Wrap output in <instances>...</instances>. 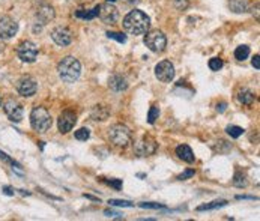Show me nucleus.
<instances>
[{
  "instance_id": "nucleus-23",
  "label": "nucleus",
  "mask_w": 260,
  "mask_h": 221,
  "mask_svg": "<svg viewBox=\"0 0 260 221\" xmlns=\"http://www.w3.org/2000/svg\"><path fill=\"white\" fill-rule=\"evenodd\" d=\"M248 56H250V47H247V45H239V47L235 50V59H236V60L244 62Z\"/></svg>"
},
{
  "instance_id": "nucleus-7",
  "label": "nucleus",
  "mask_w": 260,
  "mask_h": 221,
  "mask_svg": "<svg viewBox=\"0 0 260 221\" xmlns=\"http://www.w3.org/2000/svg\"><path fill=\"white\" fill-rule=\"evenodd\" d=\"M98 17L106 24H114L119 18V11L110 2H107L104 5H98Z\"/></svg>"
},
{
  "instance_id": "nucleus-40",
  "label": "nucleus",
  "mask_w": 260,
  "mask_h": 221,
  "mask_svg": "<svg viewBox=\"0 0 260 221\" xmlns=\"http://www.w3.org/2000/svg\"><path fill=\"white\" fill-rule=\"evenodd\" d=\"M107 2H112V3H113V2H116V0H107Z\"/></svg>"
},
{
  "instance_id": "nucleus-2",
  "label": "nucleus",
  "mask_w": 260,
  "mask_h": 221,
  "mask_svg": "<svg viewBox=\"0 0 260 221\" xmlns=\"http://www.w3.org/2000/svg\"><path fill=\"white\" fill-rule=\"evenodd\" d=\"M57 71H59V75L63 81L74 83L78 80V77L81 74V65L74 56H67L59 62Z\"/></svg>"
},
{
  "instance_id": "nucleus-31",
  "label": "nucleus",
  "mask_w": 260,
  "mask_h": 221,
  "mask_svg": "<svg viewBox=\"0 0 260 221\" xmlns=\"http://www.w3.org/2000/svg\"><path fill=\"white\" fill-rule=\"evenodd\" d=\"M107 37L110 38V39L117 41V42H120V44L126 42V37L123 34H119V32H107Z\"/></svg>"
},
{
  "instance_id": "nucleus-39",
  "label": "nucleus",
  "mask_w": 260,
  "mask_h": 221,
  "mask_svg": "<svg viewBox=\"0 0 260 221\" xmlns=\"http://www.w3.org/2000/svg\"><path fill=\"white\" fill-rule=\"evenodd\" d=\"M225 107H227V104H225V103H221L220 106H217V110H218V111H220V113H221V111L225 110Z\"/></svg>"
},
{
  "instance_id": "nucleus-27",
  "label": "nucleus",
  "mask_w": 260,
  "mask_h": 221,
  "mask_svg": "<svg viewBox=\"0 0 260 221\" xmlns=\"http://www.w3.org/2000/svg\"><path fill=\"white\" fill-rule=\"evenodd\" d=\"M209 68H211V71H220L221 68H223V60L220 59V57H212L211 60H209Z\"/></svg>"
},
{
  "instance_id": "nucleus-17",
  "label": "nucleus",
  "mask_w": 260,
  "mask_h": 221,
  "mask_svg": "<svg viewBox=\"0 0 260 221\" xmlns=\"http://www.w3.org/2000/svg\"><path fill=\"white\" fill-rule=\"evenodd\" d=\"M176 155H178L182 161L189 163V164L194 163V160H196V156H194L191 147L188 146V145H181V146L176 147Z\"/></svg>"
},
{
  "instance_id": "nucleus-13",
  "label": "nucleus",
  "mask_w": 260,
  "mask_h": 221,
  "mask_svg": "<svg viewBox=\"0 0 260 221\" xmlns=\"http://www.w3.org/2000/svg\"><path fill=\"white\" fill-rule=\"evenodd\" d=\"M51 39L60 45V47H67L73 42V34L70 29L67 27H56L53 32H51Z\"/></svg>"
},
{
  "instance_id": "nucleus-9",
  "label": "nucleus",
  "mask_w": 260,
  "mask_h": 221,
  "mask_svg": "<svg viewBox=\"0 0 260 221\" xmlns=\"http://www.w3.org/2000/svg\"><path fill=\"white\" fill-rule=\"evenodd\" d=\"M17 90H18V93H20L21 97H24V98L34 97L38 90L37 80L32 78V77H29V75H27V77H23V78L18 81V84H17Z\"/></svg>"
},
{
  "instance_id": "nucleus-36",
  "label": "nucleus",
  "mask_w": 260,
  "mask_h": 221,
  "mask_svg": "<svg viewBox=\"0 0 260 221\" xmlns=\"http://www.w3.org/2000/svg\"><path fill=\"white\" fill-rule=\"evenodd\" d=\"M106 215H107V217H116V218H122V214H119V212H114V211H110V209H107V211H106Z\"/></svg>"
},
{
  "instance_id": "nucleus-29",
  "label": "nucleus",
  "mask_w": 260,
  "mask_h": 221,
  "mask_svg": "<svg viewBox=\"0 0 260 221\" xmlns=\"http://www.w3.org/2000/svg\"><path fill=\"white\" fill-rule=\"evenodd\" d=\"M139 206L143 208V209H164V211H167V208L164 205H161V203H152V202H143Z\"/></svg>"
},
{
  "instance_id": "nucleus-15",
  "label": "nucleus",
  "mask_w": 260,
  "mask_h": 221,
  "mask_svg": "<svg viewBox=\"0 0 260 221\" xmlns=\"http://www.w3.org/2000/svg\"><path fill=\"white\" fill-rule=\"evenodd\" d=\"M37 18L39 20L41 24H45V23L51 21L54 18V9L50 5H45V3L39 5L37 9Z\"/></svg>"
},
{
  "instance_id": "nucleus-3",
  "label": "nucleus",
  "mask_w": 260,
  "mask_h": 221,
  "mask_svg": "<svg viewBox=\"0 0 260 221\" xmlns=\"http://www.w3.org/2000/svg\"><path fill=\"white\" fill-rule=\"evenodd\" d=\"M51 114L44 107H35L30 113V125L38 133H45L51 128Z\"/></svg>"
},
{
  "instance_id": "nucleus-41",
  "label": "nucleus",
  "mask_w": 260,
  "mask_h": 221,
  "mask_svg": "<svg viewBox=\"0 0 260 221\" xmlns=\"http://www.w3.org/2000/svg\"><path fill=\"white\" fill-rule=\"evenodd\" d=\"M0 106H2V97H0Z\"/></svg>"
},
{
  "instance_id": "nucleus-16",
  "label": "nucleus",
  "mask_w": 260,
  "mask_h": 221,
  "mask_svg": "<svg viewBox=\"0 0 260 221\" xmlns=\"http://www.w3.org/2000/svg\"><path fill=\"white\" fill-rule=\"evenodd\" d=\"M109 86L112 87L114 92H123V90H126L128 89V83H126V80L122 77V75H112L110 77V80H109Z\"/></svg>"
},
{
  "instance_id": "nucleus-26",
  "label": "nucleus",
  "mask_w": 260,
  "mask_h": 221,
  "mask_svg": "<svg viewBox=\"0 0 260 221\" xmlns=\"http://www.w3.org/2000/svg\"><path fill=\"white\" fill-rule=\"evenodd\" d=\"M74 136L77 140H80V142H86V140H89V137H90V131H89L87 128H80L78 131H75Z\"/></svg>"
},
{
  "instance_id": "nucleus-38",
  "label": "nucleus",
  "mask_w": 260,
  "mask_h": 221,
  "mask_svg": "<svg viewBox=\"0 0 260 221\" xmlns=\"http://www.w3.org/2000/svg\"><path fill=\"white\" fill-rule=\"evenodd\" d=\"M3 191H5V194H8V196H14V190H12V188H9V186H5V188H3Z\"/></svg>"
},
{
  "instance_id": "nucleus-25",
  "label": "nucleus",
  "mask_w": 260,
  "mask_h": 221,
  "mask_svg": "<svg viewBox=\"0 0 260 221\" xmlns=\"http://www.w3.org/2000/svg\"><path fill=\"white\" fill-rule=\"evenodd\" d=\"M225 133H227L232 139H238V137H241V136L244 134V128L236 127V125H230V127L225 128Z\"/></svg>"
},
{
  "instance_id": "nucleus-21",
  "label": "nucleus",
  "mask_w": 260,
  "mask_h": 221,
  "mask_svg": "<svg viewBox=\"0 0 260 221\" xmlns=\"http://www.w3.org/2000/svg\"><path fill=\"white\" fill-rule=\"evenodd\" d=\"M227 202L225 200H214V202H209V203H205V205H200L197 206V211L202 212V211H211V209H217V208H221L225 206Z\"/></svg>"
},
{
  "instance_id": "nucleus-22",
  "label": "nucleus",
  "mask_w": 260,
  "mask_h": 221,
  "mask_svg": "<svg viewBox=\"0 0 260 221\" xmlns=\"http://www.w3.org/2000/svg\"><path fill=\"white\" fill-rule=\"evenodd\" d=\"M75 15L78 18H83V20H93L95 17H98V6H95L93 9L90 11H84V9H78L75 12Z\"/></svg>"
},
{
  "instance_id": "nucleus-20",
  "label": "nucleus",
  "mask_w": 260,
  "mask_h": 221,
  "mask_svg": "<svg viewBox=\"0 0 260 221\" xmlns=\"http://www.w3.org/2000/svg\"><path fill=\"white\" fill-rule=\"evenodd\" d=\"M109 114H110V111L107 107H104V106H96L93 110H92V119L93 120H106L107 117H109Z\"/></svg>"
},
{
  "instance_id": "nucleus-35",
  "label": "nucleus",
  "mask_w": 260,
  "mask_h": 221,
  "mask_svg": "<svg viewBox=\"0 0 260 221\" xmlns=\"http://www.w3.org/2000/svg\"><path fill=\"white\" fill-rule=\"evenodd\" d=\"M106 184L110 185L113 188H116V190H120L122 188V181L120 179H110V181H106Z\"/></svg>"
},
{
  "instance_id": "nucleus-19",
  "label": "nucleus",
  "mask_w": 260,
  "mask_h": 221,
  "mask_svg": "<svg viewBox=\"0 0 260 221\" xmlns=\"http://www.w3.org/2000/svg\"><path fill=\"white\" fill-rule=\"evenodd\" d=\"M238 101L244 106H251L256 101V95L250 89H241L238 93Z\"/></svg>"
},
{
  "instance_id": "nucleus-12",
  "label": "nucleus",
  "mask_w": 260,
  "mask_h": 221,
  "mask_svg": "<svg viewBox=\"0 0 260 221\" xmlns=\"http://www.w3.org/2000/svg\"><path fill=\"white\" fill-rule=\"evenodd\" d=\"M3 109L12 122H20L23 119V106L18 104L15 100H8L3 104Z\"/></svg>"
},
{
  "instance_id": "nucleus-10",
  "label": "nucleus",
  "mask_w": 260,
  "mask_h": 221,
  "mask_svg": "<svg viewBox=\"0 0 260 221\" xmlns=\"http://www.w3.org/2000/svg\"><path fill=\"white\" fill-rule=\"evenodd\" d=\"M18 32V23L11 17L0 18V38L2 39H11Z\"/></svg>"
},
{
  "instance_id": "nucleus-5",
  "label": "nucleus",
  "mask_w": 260,
  "mask_h": 221,
  "mask_svg": "<svg viewBox=\"0 0 260 221\" xmlns=\"http://www.w3.org/2000/svg\"><path fill=\"white\" fill-rule=\"evenodd\" d=\"M145 45L153 53H162L167 47V38L161 30H148L145 34Z\"/></svg>"
},
{
  "instance_id": "nucleus-37",
  "label": "nucleus",
  "mask_w": 260,
  "mask_h": 221,
  "mask_svg": "<svg viewBox=\"0 0 260 221\" xmlns=\"http://www.w3.org/2000/svg\"><path fill=\"white\" fill-rule=\"evenodd\" d=\"M253 67H254L256 70H260V56L259 54H256V56H254V59H253Z\"/></svg>"
},
{
  "instance_id": "nucleus-8",
  "label": "nucleus",
  "mask_w": 260,
  "mask_h": 221,
  "mask_svg": "<svg viewBox=\"0 0 260 221\" xmlns=\"http://www.w3.org/2000/svg\"><path fill=\"white\" fill-rule=\"evenodd\" d=\"M155 75L162 83H170L175 78V67L170 60H162L155 67Z\"/></svg>"
},
{
  "instance_id": "nucleus-11",
  "label": "nucleus",
  "mask_w": 260,
  "mask_h": 221,
  "mask_svg": "<svg viewBox=\"0 0 260 221\" xmlns=\"http://www.w3.org/2000/svg\"><path fill=\"white\" fill-rule=\"evenodd\" d=\"M75 123H77V116H75L74 111H63V113L59 116V119H57V127H59V131H60L62 134L70 133V131L74 128Z\"/></svg>"
},
{
  "instance_id": "nucleus-30",
  "label": "nucleus",
  "mask_w": 260,
  "mask_h": 221,
  "mask_svg": "<svg viewBox=\"0 0 260 221\" xmlns=\"http://www.w3.org/2000/svg\"><path fill=\"white\" fill-rule=\"evenodd\" d=\"M158 116H159V109H158L156 106H152V107L149 109V113H148L149 123H155V120L158 119Z\"/></svg>"
},
{
  "instance_id": "nucleus-1",
  "label": "nucleus",
  "mask_w": 260,
  "mask_h": 221,
  "mask_svg": "<svg viewBox=\"0 0 260 221\" xmlns=\"http://www.w3.org/2000/svg\"><path fill=\"white\" fill-rule=\"evenodd\" d=\"M150 27V18L139 9L131 11L129 14H126V17L123 18V29L134 37L139 35H145Z\"/></svg>"
},
{
  "instance_id": "nucleus-14",
  "label": "nucleus",
  "mask_w": 260,
  "mask_h": 221,
  "mask_svg": "<svg viewBox=\"0 0 260 221\" xmlns=\"http://www.w3.org/2000/svg\"><path fill=\"white\" fill-rule=\"evenodd\" d=\"M155 150H156V143L152 137H143L136 145V153L139 156H149V155L155 153Z\"/></svg>"
},
{
  "instance_id": "nucleus-33",
  "label": "nucleus",
  "mask_w": 260,
  "mask_h": 221,
  "mask_svg": "<svg viewBox=\"0 0 260 221\" xmlns=\"http://www.w3.org/2000/svg\"><path fill=\"white\" fill-rule=\"evenodd\" d=\"M175 2V6L179 9V11H185L189 5V0H173Z\"/></svg>"
},
{
  "instance_id": "nucleus-24",
  "label": "nucleus",
  "mask_w": 260,
  "mask_h": 221,
  "mask_svg": "<svg viewBox=\"0 0 260 221\" xmlns=\"http://www.w3.org/2000/svg\"><path fill=\"white\" fill-rule=\"evenodd\" d=\"M247 184H248L247 176H245L242 172H236V173H235V178H233V185L238 186V188H245Z\"/></svg>"
},
{
  "instance_id": "nucleus-34",
  "label": "nucleus",
  "mask_w": 260,
  "mask_h": 221,
  "mask_svg": "<svg viewBox=\"0 0 260 221\" xmlns=\"http://www.w3.org/2000/svg\"><path fill=\"white\" fill-rule=\"evenodd\" d=\"M0 160H5V161L11 163L12 166H15V169H20V164H17V163H15L14 160H11V158H9V156H8V155H6L5 152H2V150H0Z\"/></svg>"
},
{
  "instance_id": "nucleus-32",
  "label": "nucleus",
  "mask_w": 260,
  "mask_h": 221,
  "mask_svg": "<svg viewBox=\"0 0 260 221\" xmlns=\"http://www.w3.org/2000/svg\"><path fill=\"white\" fill-rule=\"evenodd\" d=\"M194 173H196V172H194L192 169H188V170H185L184 173H181V175L178 176V179H179V181H185V179L192 178V176H194Z\"/></svg>"
},
{
  "instance_id": "nucleus-4",
  "label": "nucleus",
  "mask_w": 260,
  "mask_h": 221,
  "mask_svg": "<svg viewBox=\"0 0 260 221\" xmlns=\"http://www.w3.org/2000/svg\"><path fill=\"white\" fill-rule=\"evenodd\" d=\"M109 139L114 146L125 147L131 142V131L122 123H116L109 130Z\"/></svg>"
},
{
  "instance_id": "nucleus-6",
  "label": "nucleus",
  "mask_w": 260,
  "mask_h": 221,
  "mask_svg": "<svg viewBox=\"0 0 260 221\" xmlns=\"http://www.w3.org/2000/svg\"><path fill=\"white\" fill-rule=\"evenodd\" d=\"M17 54H18V57H20L21 62L32 64V62L37 60L38 47L32 41H24V42L20 44V47L17 50Z\"/></svg>"
},
{
  "instance_id": "nucleus-18",
  "label": "nucleus",
  "mask_w": 260,
  "mask_h": 221,
  "mask_svg": "<svg viewBox=\"0 0 260 221\" xmlns=\"http://www.w3.org/2000/svg\"><path fill=\"white\" fill-rule=\"evenodd\" d=\"M229 8L235 14H244V12L248 11L250 3L247 0H229Z\"/></svg>"
},
{
  "instance_id": "nucleus-28",
  "label": "nucleus",
  "mask_w": 260,
  "mask_h": 221,
  "mask_svg": "<svg viewBox=\"0 0 260 221\" xmlns=\"http://www.w3.org/2000/svg\"><path fill=\"white\" fill-rule=\"evenodd\" d=\"M109 203H110L112 206H117V208H133V206H134L133 202H128V200H116V199L109 200Z\"/></svg>"
}]
</instances>
